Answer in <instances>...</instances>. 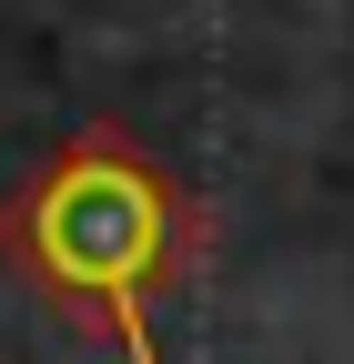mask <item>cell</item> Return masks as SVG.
<instances>
[{
  "label": "cell",
  "instance_id": "6da1fadb",
  "mask_svg": "<svg viewBox=\"0 0 354 364\" xmlns=\"http://www.w3.org/2000/svg\"><path fill=\"white\" fill-rule=\"evenodd\" d=\"M193 203L132 132L92 122L0 203V263L92 344L152 354V304L193 273Z\"/></svg>",
  "mask_w": 354,
  "mask_h": 364
}]
</instances>
